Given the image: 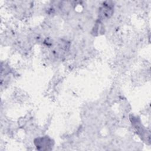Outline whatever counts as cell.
I'll list each match as a JSON object with an SVG mask.
<instances>
[{
  "label": "cell",
  "mask_w": 151,
  "mask_h": 151,
  "mask_svg": "<svg viewBox=\"0 0 151 151\" xmlns=\"http://www.w3.org/2000/svg\"><path fill=\"white\" fill-rule=\"evenodd\" d=\"M112 7L109 5V4H106L105 6H103V10H102V14L105 16V17H109L112 15Z\"/></svg>",
  "instance_id": "cell-1"
}]
</instances>
